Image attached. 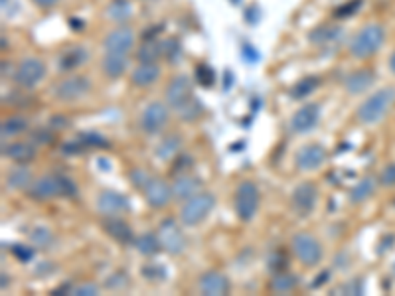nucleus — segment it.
I'll list each match as a JSON object with an SVG mask.
<instances>
[{"label": "nucleus", "mask_w": 395, "mask_h": 296, "mask_svg": "<svg viewBox=\"0 0 395 296\" xmlns=\"http://www.w3.org/2000/svg\"><path fill=\"white\" fill-rule=\"evenodd\" d=\"M77 194V186L64 174H48L40 180L32 182L28 188V196L36 201H48L51 197H73Z\"/></svg>", "instance_id": "obj_1"}, {"label": "nucleus", "mask_w": 395, "mask_h": 296, "mask_svg": "<svg viewBox=\"0 0 395 296\" xmlns=\"http://www.w3.org/2000/svg\"><path fill=\"white\" fill-rule=\"evenodd\" d=\"M395 103V87H381L376 93H372L370 97L363 101L358 107L356 115L362 125H376L379 123L385 113L392 109Z\"/></svg>", "instance_id": "obj_2"}, {"label": "nucleus", "mask_w": 395, "mask_h": 296, "mask_svg": "<svg viewBox=\"0 0 395 296\" xmlns=\"http://www.w3.org/2000/svg\"><path fill=\"white\" fill-rule=\"evenodd\" d=\"M385 42V32L379 24H366L350 42V53L358 60L374 56Z\"/></svg>", "instance_id": "obj_3"}, {"label": "nucleus", "mask_w": 395, "mask_h": 296, "mask_svg": "<svg viewBox=\"0 0 395 296\" xmlns=\"http://www.w3.org/2000/svg\"><path fill=\"white\" fill-rule=\"evenodd\" d=\"M215 208V197L210 192H200L196 196H192L190 199H186V204L182 206V223L184 225H198L202 223L210 212Z\"/></svg>", "instance_id": "obj_4"}, {"label": "nucleus", "mask_w": 395, "mask_h": 296, "mask_svg": "<svg viewBox=\"0 0 395 296\" xmlns=\"http://www.w3.org/2000/svg\"><path fill=\"white\" fill-rule=\"evenodd\" d=\"M259 190L253 182H241L235 190L233 204H235V214L241 221H251L257 210H259Z\"/></svg>", "instance_id": "obj_5"}, {"label": "nucleus", "mask_w": 395, "mask_h": 296, "mask_svg": "<svg viewBox=\"0 0 395 296\" xmlns=\"http://www.w3.org/2000/svg\"><path fill=\"white\" fill-rule=\"evenodd\" d=\"M293 251H295L296 259L304 267H316L322 259V245L320 241L314 237L313 233H296L293 237Z\"/></svg>", "instance_id": "obj_6"}, {"label": "nucleus", "mask_w": 395, "mask_h": 296, "mask_svg": "<svg viewBox=\"0 0 395 296\" xmlns=\"http://www.w3.org/2000/svg\"><path fill=\"white\" fill-rule=\"evenodd\" d=\"M44 75H46V64L38 58H26L16 66L12 79L20 89H32L34 85L44 79Z\"/></svg>", "instance_id": "obj_7"}, {"label": "nucleus", "mask_w": 395, "mask_h": 296, "mask_svg": "<svg viewBox=\"0 0 395 296\" xmlns=\"http://www.w3.org/2000/svg\"><path fill=\"white\" fill-rule=\"evenodd\" d=\"M158 239H160L163 249H165L166 253H170V255H180L182 251H184V247H186V239H184L180 225L172 217H166V219L160 221V225H158Z\"/></svg>", "instance_id": "obj_8"}, {"label": "nucleus", "mask_w": 395, "mask_h": 296, "mask_svg": "<svg viewBox=\"0 0 395 296\" xmlns=\"http://www.w3.org/2000/svg\"><path fill=\"white\" fill-rule=\"evenodd\" d=\"M91 89V82L83 75H69L62 82L53 85V97L60 101H77L83 95H87Z\"/></svg>", "instance_id": "obj_9"}, {"label": "nucleus", "mask_w": 395, "mask_h": 296, "mask_svg": "<svg viewBox=\"0 0 395 296\" xmlns=\"http://www.w3.org/2000/svg\"><path fill=\"white\" fill-rule=\"evenodd\" d=\"M192 97H194L192 95V82L188 75H176L166 87V105L170 109L180 111Z\"/></svg>", "instance_id": "obj_10"}, {"label": "nucleus", "mask_w": 395, "mask_h": 296, "mask_svg": "<svg viewBox=\"0 0 395 296\" xmlns=\"http://www.w3.org/2000/svg\"><path fill=\"white\" fill-rule=\"evenodd\" d=\"M168 105L160 103V101H152L150 105H147V109L143 111L141 116V127L147 134H156L166 127L168 123Z\"/></svg>", "instance_id": "obj_11"}, {"label": "nucleus", "mask_w": 395, "mask_h": 296, "mask_svg": "<svg viewBox=\"0 0 395 296\" xmlns=\"http://www.w3.org/2000/svg\"><path fill=\"white\" fill-rule=\"evenodd\" d=\"M145 199L150 208L154 210H160L170 204V199L174 197L172 194V186L165 180V178H158V176H150V180L145 186Z\"/></svg>", "instance_id": "obj_12"}, {"label": "nucleus", "mask_w": 395, "mask_h": 296, "mask_svg": "<svg viewBox=\"0 0 395 296\" xmlns=\"http://www.w3.org/2000/svg\"><path fill=\"white\" fill-rule=\"evenodd\" d=\"M326 160V148L318 143H311V145H304L296 150L295 162L298 170L302 172H313V170H318L320 166L324 164Z\"/></svg>", "instance_id": "obj_13"}, {"label": "nucleus", "mask_w": 395, "mask_h": 296, "mask_svg": "<svg viewBox=\"0 0 395 296\" xmlns=\"http://www.w3.org/2000/svg\"><path fill=\"white\" fill-rule=\"evenodd\" d=\"M293 208L298 215L307 217L314 210L316 201H318V188L313 182H300L293 190Z\"/></svg>", "instance_id": "obj_14"}, {"label": "nucleus", "mask_w": 395, "mask_h": 296, "mask_svg": "<svg viewBox=\"0 0 395 296\" xmlns=\"http://www.w3.org/2000/svg\"><path fill=\"white\" fill-rule=\"evenodd\" d=\"M344 40V30L334 24H320L309 34V42L322 49L336 48Z\"/></svg>", "instance_id": "obj_15"}, {"label": "nucleus", "mask_w": 395, "mask_h": 296, "mask_svg": "<svg viewBox=\"0 0 395 296\" xmlns=\"http://www.w3.org/2000/svg\"><path fill=\"white\" fill-rule=\"evenodd\" d=\"M134 46V34L127 26H117L115 30L105 36L103 40V48L107 53H129Z\"/></svg>", "instance_id": "obj_16"}, {"label": "nucleus", "mask_w": 395, "mask_h": 296, "mask_svg": "<svg viewBox=\"0 0 395 296\" xmlns=\"http://www.w3.org/2000/svg\"><path fill=\"white\" fill-rule=\"evenodd\" d=\"M200 293L206 296H226L230 295V279L219 271H208L200 277Z\"/></svg>", "instance_id": "obj_17"}, {"label": "nucleus", "mask_w": 395, "mask_h": 296, "mask_svg": "<svg viewBox=\"0 0 395 296\" xmlns=\"http://www.w3.org/2000/svg\"><path fill=\"white\" fill-rule=\"evenodd\" d=\"M318 121H320V107H318V103H309V105H302L293 115L291 129L302 134V132L313 131L314 127L318 125Z\"/></svg>", "instance_id": "obj_18"}, {"label": "nucleus", "mask_w": 395, "mask_h": 296, "mask_svg": "<svg viewBox=\"0 0 395 296\" xmlns=\"http://www.w3.org/2000/svg\"><path fill=\"white\" fill-rule=\"evenodd\" d=\"M97 210L99 214H103L105 217L107 215H121L129 212V199L119 192L105 190L97 196Z\"/></svg>", "instance_id": "obj_19"}, {"label": "nucleus", "mask_w": 395, "mask_h": 296, "mask_svg": "<svg viewBox=\"0 0 395 296\" xmlns=\"http://www.w3.org/2000/svg\"><path fill=\"white\" fill-rule=\"evenodd\" d=\"M103 230L107 231L109 237H113L115 241L123 243V245L134 243L132 227L125 219H121L119 215H107V217L103 219Z\"/></svg>", "instance_id": "obj_20"}, {"label": "nucleus", "mask_w": 395, "mask_h": 296, "mask_svg": "<svg viewBox=\"0 0 395 296\" xmlns=\"http://www.w3.org/2000/svg\"><path fill=\"white\" fill-rule=\"evenodd\" d=\"M374 83H376V75L372 69H358L346 77L344 87L350 95H360L363 91H368Z\"/></svg>", "instance_id": "obj_21"}, {"label": "nucleus", "mask_w": 395, "mask_h": 296, "mask_svg": "<svg viewBox=\"0 0 395 296\" xmlns=\"http://www.w3.org/2000/svg\"><path fill=\"white\" fill-rule=\"evenodd\" d=\"M200 190H202V180L192 174H182L172 184V194L176 199H190L192 196L200 194Z\"/></svg>", "instance_id": "obj_22"}, {"label": "nucleus", "mask_w": 395, "mask_h": 296, "mask_svg": "<svg viewBox=\"0 0 395 296\" xmlns=\"http://www.w3.org/2000/svg\"><path fill=\"white\" fill-rule=\"evenodd\" d=\"M160 79V67L156 64H139L131 73L132 85L136 87H150Z\"/></svg>", "instance_id": "obj_23"}, {"label": "nucleus", "mask_w": 395, "mask_h": 296, "mask_svg": "<svg viewBox=\"0 0 395 296\" xmlns=\"http://www.w3.org/2000/svg\"><path fill=\"white\" fill-rule=\"evenodd\" d=\"M85 62H89V51L82 46H73V48L66 49L62 56H60V62L58 66L62 71H73L77 67H82Z\"/></svg>", "instance_id": "obj_24"}, {"label": "nucleus", "mask_w": 395, "mask_h": 296, "mask_svg": "<svg viewBox=\"0 0 395 296\" xmlns=\"http://www.w3.org/2000/svg\"><path fill=\"white\" fill-rule=\"evenodd\" d=\"M2 150H4V156H6V158L14 160L18 164H28L30 160L36 158V148H34L32 145H28V143H22V140L4 145Z\"/></svg>", "instance_id": "obj_25"}, {"label": "nucleus", "mask_w": 395, "mask_h": 296, "mask_svg": "<svg viewBox=\"0 0 395 296\" xmlns=\"http://www.w3.org/2000/svg\"><path fill=\"white\" fill-rule=\"evenodd\" d=\"M136 62L139 64H156L163 58V42L160 40H143V44L136 48Z\"/></svg>", "instance_id": "obj_26"}, {"label": "nucleus", "mask_w": 395, "mask_h": 296, "mask_svg": "<svg viewBox=\"0 0 395 296\" xmlns=\"http://www.w3.org/2000/svg\"><path fill=\"white\" fill-rule=\"evenodd\" d=\"M103 73L107 75V77H111V79H117V77H121L125 71H127V67H129V60H127V56L125 53H107L105 58H103Z\"/></svg>", "instance_id": "obj_27"}, {"label": "nucleus", "mask_w": 395, "mask_h": 296, "mask_svg": "<svg viewBox=\"0 0 395 296\" xmlns=\"http://www.w3.org/2000/svg\"><path fill=\"white\" fill-rule=\"evenodd\" d=\"M6 184L12 190H26L28 192V188L32 186V172H30V168H26V164L12 168L8 172V176H6Z\"/></svg>", "instance_id": "obj_28"}, {"label": "nucleus", "mask_w": 395, "mask_h": 296, "mask_svg": "<svg viewBox=\"0 0 395 296\" xmlns=\"http://www.w3.org/2000/svg\"><path fill=\"white\" fill-rule=\"evenodd\" d=\"M376 178H372V176H363L362 180L358 182L352 190H350V201L352 204H362L366 201L368 197L374 196V192H376Z\"/></svg>", "instance_id": "obj_29"}, {"label": "nucleus", "mask_w": 395, "mask_h": 296, "mask_svg": "<svg viewBox=\"0 0 395 296\" xmlns=\"http://www.w3.org/2000/svg\"><path fill=\"white\" fill-rule=\"evenodd\" d=\"M134 247L139 253L147 255V257H154L163 245H160V239H158V233H143L134 239Z\"/></svg>", "instance_id": "obj_30"}, {"label": "nucleus", "mask_w": 395, "mask_h": 296, "mask_svg": "<svg viewBox=\"0 0 395 296\" xmlns=\"http://www.w3.org/2000/svg\"><path fill=\"white\" fill-rule=\"evenodd\" d=\"M24 131H28V119L20 115L6 116L0 125V134L2 138H8V136H16V134H22Z\"/></svg>", "instance_id": "obj_31"}, {"label": "nucleus", "mask_w": 395, "mask_h": 296, "mask_svg": "<svg viewBox=\"0 0 395 296\" xmlns=\"http://www.w3.org/2000/svg\"><path fill=\"white\" fill-rule=\"evenodd\" d=\"M318 85H320V77H316V75H307V77L298 79V82L291 87V97L293 99L309 97L311 93H314V91L318 89Z\"/></svg>", "instance_id": "obj_32"}, {"label": "nucleus", "mask_w": 395, "mask_h": 296, "mask_svg": "<svg viewBox=\"0 0 395 296\" xmlns=\"http://www.w3.org/2000/svg\"><path fill=\"white\" fill-rule=\"evenodd\" d=\"M180 138H178V134H170V136H166L165 140L158 145L156 148V154H158V158L160 160H172V158H176L178 154H180Z\"/></svg>", "instance_id": "obj_33"}, {"label": "nucleus", "mask_w": 395, "mask_h": 296, "mask_svg": "<svg viewBox=\"0 0 395 296\" xmlns=\"http://www.w3.org/2000/svg\"><path fill=\"white\" fill-rule=\"evenodd\" d=\"M296 284H298V279H296V275H291V273H277L273 280H271V288L275 291V293H280V295H287V293H291L293 288H296Z\"/></svg>", "instance_id": "obj_34"}, {"label": "nucleus", "mask_w": 395, "mask_h": 296, "mask_svg": "<svg viewBox=\"0 0 395 296\" xmlns=\"http://www.w3.org/2000/svg\"><path fill=\"white\" fill-rule=\"evenodd\" d=\"M107 14L113 18L115 22H125L127 18H131L132 8L129 0H113L109 6H107Z\"/></svg>", "instance_id": "obj_35"}, {"label": "nucleus", "mask_w": 395, "mask_h": 296, "mask_svg": "<svg viewBox=\"0 0 395 296\" xmlns=\"http://www.w3.org/2000/svg\"><path fill=\"white\" fill-rule=\"evenodd\" d=\"M163 58L168 60L170 64H178L182 58V46L176 38H168L163 40Z\"/></svg>", "instance_id": "obj_36"}, {"label": "nucleus", "mask_w": 395, "mask_h": 296, "mask_svg": "<svg viewBox=\"0 0 395 296\" xmlns=\"http://www.w3.org/2000/svg\"><path fill=\"white\" fill-rule=\"evenodd\" d=\"M180 116L186 121V123H192V121H196L198 116L204 113V105H202V101H198V99H190L184 107H182L180 111Z\"/></svg>", "instance_id": "obj_37"}, {"label": "nucleus", "mask_w": 395, "mask_h": 296, "mask_svg": "<svg viewBox=\"0 0 395 296\" xmlns=\"http://www.w3.org/2000/svg\"><path fill=\"white\" fill-rule=\"evenodd\" d=\"M196 82L202 87H212L215 82V71L208 64H198L196 66Z\"/></svg>", "instance_id": "obj_38"}, {"label": "nucleus", "mask_w": 395, "mask_h": 296, "mask_svg": "<svg viewBox=\"0 0 395 296\" xmlns=\"http://www.w3.org/2000/svg\"><path fill=\"white\" fill-rule=\"evenodd\" d=\"M362 2L363 0H348V2H344V4H340V6H336V8H334V16L336 18L354 16V14L360 10Z\"/></svg>", "instance_id": "obj_39"}, {"label": "nucleus", "mask_w": 395, "mask_h": 296, "mask_svg": "<svg viewBox=\"0 0 395 296\" xmlns=\"http://www.w3.org/2000/svg\"><path fill=\"white\" fill-rule=\"evenodd\" d=\"M80 140H82L85 147H97V148H107L109 143L103 134H97V132H82L80 134Z\"/></svg>", "instance_id": "obj_40"}, {"label": "nucleus", "mask_w": 395, "mask_h": 296, "mask_svg": "<svg viewBox=\"0 0 395 296\" xmlns=\"http://www.w3.org/2000/svg\"><path fill=\"white\" fill-rule=\"evenodd\" d=\"M30 239H32V243L36 247H40V249H46V247L51 243V233L46 227H36V230L30 233Z\"/></svg>", "instance_id": "obj_41"}, {"label": "nucleus", "mask_w": 395, "mask_h": 296, "mask_svg": "<svg viewBox=\"0 0 395 296\" xmlns=\"http://www.w3.org/2000/svg\"><path fill=\"white\" fill-rule=\"evenodd\" d=\"M129 178H131L132 186H136L139 190H145V186H147L148 180H150V176H148L143 168H134L131 174H129Z\"/></svg>", "instance_id": "obj_42"}, {"label": "nucleus", "mask_w": 395, "mask_h": 296, "mask_svg": "<svg viewBox=\"0 0 395 296\" xmlns=\"http://www.w3.org/2000/svg\"><path fill=\"white\" fill-rule=\"evenodd\" d=\"M71 295L95 296V295H99V288H97V284H93V282H83V284H77V286H73V288H71Z\"/></svg>", "instance_id": "obj_43"}, {"label": "nucleus", "mask_w": 395, "mask_h": 296, "mask_svg": "<svg viewBox=\"0 0 395 296\" xmlns=\"http://www.w3.org/2000/svg\"><path fill=\"white\" fill-rule=\"evenodd\" d=\"M338 293H342V295H363V284L360 279H352L350 282H346L342 284L340 288H338Z\"/></svg>", "instance_id": "obj_44"}, {"label": "nucleus", "mask_w": 395, "mask_h": 296, "mask_svg": "<svg viewBox=\"0 0 395 296\" xmlns=\"http://www.w3.org/2000/svg\"><path fill=\"white\" fill-rule=\"evenodd\" d=\"M143 275L147 277V280H163L166 277V271L158 264L150 263L143 269Z\"/></svg>", "instance_id": "obj_45"}, {"label": "nucleus", "mask_w": 395, "mask_h": 296, "mask_svg": "<svg viewBox=\"0 0 395 296\" xmlns=\"http://www.w3.org/2000/svg\"><path fill=\"white\" fill-rule=\"evenodd\" d=\"M381 186H395V164H387L379 174Z\"/></svg>", "instance_id": "obj_46"}, {"label": "nucleus", "mask_w": 395, "mask_h": 296, "mask_svg": "<svg viewBox=\"0 0 395 296\" xmlns=\"http://www.w3.org/2000/svg\"><path fill=\"white\" fill-rule=\"evenodd\" d=\"M12 253L16 255L20 261H30L34 257V251L30 247H24V245H12Z\"/></svg>", "instance_id": "obj_47"}, {"label": "nucleus", "mask_w": 395, "mask_h": 296, "mask_svg": "<svg viewBox=\"0 0 395 296\" xmlns=\"http://www.w3.org/2000/svg\"><path fill=\"white\" fill-rule=\"evenodd\" d=\"M243 56L247 58V62H251V64H255L257 60H259V51L253 48L251 44H243Z\"/></svg>", "instance_id": "obj_48"}, {"label": "nucleus", "mask_w": 395, "mask_h": 296, "mask_svg": "<svg viewBox=\"0 0 395 296\" xmlns=\"http://www.w3.org/2000/svg\"><path fill=\"white\" fill-rule=\"evenodd\" d=\"M34 140H40V143H49L51 140V132L48 131H36L34 132Z\"/></svg>", "instance_id": "obj_49"}, {"label": "nucleus", "mask_w": 395, "mask_h": 296, "mask_svg": "<svg viewBox=\"0 0 395 296\" xmlns=\"http://www.w3.org/2000/svg\"><path fill=\"white\" fill-rule=\"evenodd\" d=\"M36 6H40V8H51V6H56L60 0H32Z\"/></svg>", "instance_id": "obj_50"}, {"label": "nucleus", "mask_w": 395, "mask_h": 296, "mask_svg": "<svg viewBox=\"0 0 395 296\" xmlns=\"http://www.w3.org/2000/svg\"><path fill=\"white\" fill-rule=\"evenodd\" d=\"M390 69L395 73V51L392 53V58H390Z\"/></svg>", "instance_id": "obj_51"}, {"label": "nucleus", "mask_w": 395, "mask_h": 296, "mask_svg": "<svg viewBox=\"0 0 395 296\" xmlns=\"http://www.w3.org/2000/svg\"><path fill=\"white\" fill-rule=\"evenodd\" d=\"M6 284H10V277L2 275V288H6Z\"/></svg>", "instance_id": "obj_52"}, {"label": "nucleus", "mask_w": 395, "mask_h": 296, "mask_svg": "<svg viewBox=\"0 0 395 296\" xmlns=\"http://www.w3.org/2000/svg\"><path fill=\"white\" fill-rule=\"evenodd\" d=\"M231 4H239V2H241V0H230Z\"/></svg>", "instance_id": "obj_53"}, {"label": "nucleus", "mask_w": 395, "mask_h": 296, "mask_svg": "<svg viewBox=\"0 0 395 296\" xmlns=\"http://www.w3.org/2000/svg\"><path fill=\"white\" fill-rule=\"evenodd\" d=\"M394 277H395V263H394Z\"/></svg>", "instance_id": "obj_54"}]
</instances>
